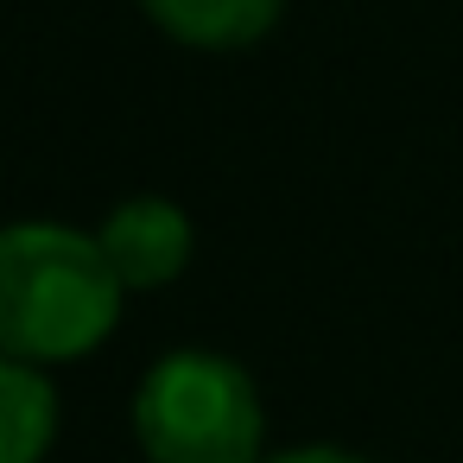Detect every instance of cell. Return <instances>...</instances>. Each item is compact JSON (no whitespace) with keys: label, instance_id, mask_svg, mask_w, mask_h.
Returning a JSON list of instances; mask_svg holds the SVG:
<instances>
[{"label":"cell","instance_id":"obj_2","mask_svg":"<svg viewBox=\"0 0 463 463\" xmlns=\"http://www.w3.org/2000/svg\"><path fill=\"white\" fill-rule=\"evenodd\" d=\"M134 444L146 463H267L254 374L222 349H165L134 387Z\"/></svg>","mask_w":463,"mask_h":463},{"label":"cell","instance_id":"obj_3","mask_svg":"<svg viewBox=\"0 0 463 463\" xmlns=\"http://www.w3.org/2000/svg\"><path fill=\"white\" fill-rule=\"evenodd\" d=\"M96 241H102V254H109V267H115V279H121L128 292L172 286V279L191 267V248H197L191 216H184L172 197H153V191L121 197V203L102 216Z\"/></svg>","mask_w":463,"mask_h":463},{"label":"cell","instance_id":"obj_5","mask_svg":"<svg viewBox=\"0 0 463 463\" xmlns=\"http://www.w3.org/2000/svg\"><path fill=\"white\" fill-rule=\"evenodd\" d=\"M58 438V387L45 368L0 355V463H45Z\"/></svg>","mask_w":463,"mask_h":463},{"label":"cell","instance_id":"obj_1","mask_svg":"<svg viewBox=\"0 0 463 463\" xmlns=\"http://www.w3.org/2000/svg\"><path fill=\"white\" fill-rule=\"evenodd\" d=\"M128 286L115 279L102 241L71 222H7L0 229V355L58 368L83 362L121 324Z\"/></svg>","mask_w":463,"mask_h":463},{"label":"cell","instance_id":"obj_6","mask_svg":"<svg viewBox=\"0 0 463 463\" xmlns=\"http://www.w3.org/2000/svg\"><path fill=\"white\" fill-rule=\"evenodd\" d=\"M267 463H368L362 450H343V444H298V450H279Z\"/></svg>","mask_w":463,"mask_h":463},{"label":"cell","instance_id":"obj_4","mask_svg":"<svg viewBox=\"0 0 463 463\" xmlns=\"http://www.w3.org/2000/svg\"><path fill=\"white\" fill-rule=\"evenodd\" d=\"M134 7L191 52H248L279 26L286 0H134Z\"/></svg>","mask_w":463,"mask_h":463}]
</instances>
